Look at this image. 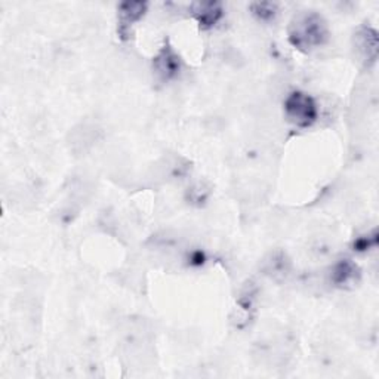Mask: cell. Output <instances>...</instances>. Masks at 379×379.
<instances>
[{"mask_svg": "<svg viewBox=\"0 0 379 379\" xmlns=\"http://www.w3.org/2000/svg\"><path fill=\"white\" fill-rule=\"evenodd\" d=\"M329 28L325 18L317 12H304L294 18L289 42L299 51L310 52L328 42Z\"/></svg>", "mask_w": 379, "mask_h": 379, "instance_id": "cell-1", "label": "cell"}, {"mask_svg": "<svg viewBox=\"0 0 379 379\" xmlns=\"http://www.w3.org/2000/svg\"><path fill=\"white\" fill-rule=\"evenodd\" d=\"M284 115L294 126L304 129L317 120L318 108L308 93L294 90L284 100Z\"/></svg>", "mask_w": 379, "mask_h": 379, "instance_id": "cell-2", "label": "cell"}, {"mask_svg": "<svg viewBox=\"0 0 379 379\" xmlns=\"http://www.w3.org/2000/svg\"><path fill=\"white\" fill-rule=\"evenodd\" d=\"M354 48L358 58L365 64L372 66L378 58V34L370 27H363L355 33Z\"/></svg>", "mask_w": 379, "mask_h": 379, "instance_id": "cell-3", "label": "cell"}, {"mask_svg": "<svg viewBox=\"0 0 379 379\" xmlns=\"http://www.w3.org/2000/svg\"><path fill=\"white\" fill-rule=\"evenodd\" d=\"M153 67H155L156 73L160 76L163 81L174 79L175 76L180 73V70H181L180 56L174 52L172 48L165 46V48L160 49V52L157 53V56L155 58Z\"/></svg>", "mask_w": 379, "mask_h": 379, "instance_id": "cell-4", "label": "cell"}, {"mask_svg": "<svg viewBox=\"0 0 379 379\" xmlns=\"http://www.w3.org/2000/svg\"><path fill=\"white\" fill-rule=\"evenodd\" d=\"M145 9L147 4L144 2H125L119 6V24L122 36H128L134 23L141 20L142 15L145 14Z\"/></svg>", "mask_w": 379, "mask_h": 379, "instance_id": "cell-5", "label": "cell"}, {"mask_svg": "<svg viewBox=\"0 0 379 379\" xmlns=\"http://www.w3.org/2000/svg\"><path fill=\"white\" fill-rule=\"evenodd\" d=\"M332 281L336 284V286H341V288H347V286H353V284H355L360 279V271H358V267L348 261V259H344V261H339L338 264H335V267L332 269Z\"/></svg>", "mask_w": 379, "mask_h": 379, "instance_id": "cell-6", "label": "cell"}, {"mask_svg": "<svg viewBox=\"0 0 379 379\" xmlns=\"http://www.w3.org/2000/svg\"><path fill=\"white\" fill-rule=\"evenodd\" d=\"M193 15L196 16V20L203 28L214 27L222 16V8L219 4H194L193 8Z\"/></svg>", "mask_w": 379, "mask_h": 379, "instance_id": "cell-7", "label": "cell"}, {"mask_svg": "<svg viewBox=\"0 0 379 379\" xmlns=\"http://www.w3.org/2000/svg\"><path fill=\"white\" fill-rule=\"evenodd\" d=\"M254 15L261 21H271L277 15V5L271 2H256L251 5Z\"/></svg>", "mask_w": 379, "mask_h": 379, "instance_id": "cell-8", "label": "cell"}, {"mask_svg": "<svg viewBox=\"0 0 379 379\" xmlns=\"http://www.w3.org/2000/svg\"><path fill=\"white\" fill-rule=\"evenodd\" d=\"M375 244H376V234H373L372 237L368 236V239L362 237V239L355 240L354 248H355V251H366V249L372 248V246H375Z\"/></svg>", "mask_w": 379, "mask_h": 379, "instance_id": "cell-9", "label": "cell"}]
</instances>
